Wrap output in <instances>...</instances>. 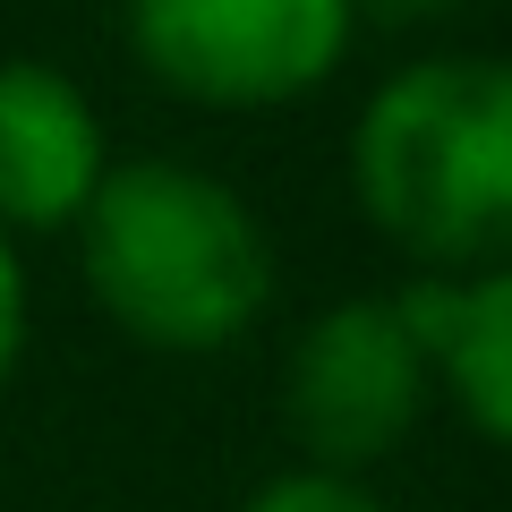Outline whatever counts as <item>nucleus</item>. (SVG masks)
Segmentation results:
<instances>
[{
	"mask_svg": "<svg viewBox=\"0 0 512 512\" xmlns=\"http://www.w3.org/2000/svg\"><path fill=\"white\" fill-rule=\"evenodd\" d=\"M350 188L419 282L512 265V60L436 52L393 69L350 128Z\"/></svg>",
	"mask_w": 512,
	"mask_h": 512,
	"instance_id": "nucleus-1",
	"label": "nucleus"
},
{
	"mask_svg": "<svg viewBox=\"0 0 512 512\" xmlns=\"http://www.w3.org/2000/svg\"><path fill=\"white\" fill-rule=\"evenodd\" d=\"M86 291L128 342L146 350H231L274 308V248L239 188L180 154L111 163L94 205L77 214Z\"/></svg>",
	"mask_w": 512,
	"mask_h": 512,
	"instance_id": "nucleus-2",
	"label": "nucleus"
},
{
	"mask_svg": "<svg viewBox=\"0 0 512 512\" xmlns=\"http://www.w3.org/2000/svg\"><path fill=\"white\" fill-rule=\"evenodd\" d=\"M350 0H128V52L154 86L214 111H274L342 69Z\"/></svg>",
	"mask_w": 512,
	"mask_h": 512,
	"instance_id": "nucleus-3",
	"label": "nucleus"
},
{
	"mask_svg": "<svg viewBox=\"0 0 512 512\" xmlns=\"http://www.w3.org/2000/svg\"><path fill=\"white\" fill-rule=\"evenodd\" d=\"M427 393V350L393 299H342L291 342V376H282V410L291 436L308 444V470L359 478L393 444L419 427Z\"/></svg>",
	"mask_w": 512,
	"mask_h": 512,
	"instance_id": "nucleus-4",
	"label": "nucleus"
},
{
	"mask_svg": "<svg viewBox=\"0 0 512 512\" xmlns=\"http://www.w3.org/2000/svg\"><path fill=\"white\" fill-rule=\"evenodd\" d=\"M111 171L86 86L52 60H0V231H69Z\"/></svg>",
	"mask_w": 512,
	"mask_h": 512,
	"instance_id": "nucleus-5",
	"label": "nucleus"
},
{
	"mask_svg": "<svg viewBox=\"0 0 512 512\" xmlns=\"http://www.w3.org/2000/svg\"><path fill=\"white\" fill-rule=\"evenodd\" d=\"M393 308L419 333L436 393H453L461 419L495 453H512V265L470 282H410L393 291Z\"/></svg>",
	"mask_w": 512,
	"mask_h": 512,
	"instance_id": "nucleus-6",
	"label": "nucleus"
},
{
	"mask_svg": "<svg viewBox=\"0 0 512 512\" xmlns=\"http://www.w3.org/2000/svg\"><path fill=\"white\" fill-rule=\"evenodd\" d=\"M239 512H384L359 478H333V470H282L248 495Z\"/></svg>",
	"mask_w": 512,
	"mask_h": 512,
	"instance_id": "nucleus-7",
	"label": "nucleus"
},
{
	"mask_svg": "<svg viewBox=\"0 0 512 512\" xmlns=\"http://www.w3.org/2000/svg\"><path fill=\"white\" fill-rule=\"evenodd\" d=\"M18 350H26V265H18V239L0 231V384L18 376Z\"/></svg>",
	"mask_w": 512,
	"mask_h": 512,
	"instance_id": "nucleus-8",
	"label": "nucleus"
},
{
	"mask_svg": "<svg viewBox=\"0 0 512 512\" xmlns=\"http://www.w3.org/2000/svg\"><path fill=\"white\" fill-rule=\"evenodd\" d=\"M350 9H376V18H393V26H427V18H453V9H461V0H350Z\"/></svg>",
	"mask_w": 512,
	"mask_h": 512,
	"instance_id": "nucleus-9",
	"label": "nucleus"
}]
</instances>
